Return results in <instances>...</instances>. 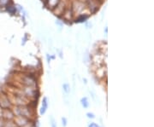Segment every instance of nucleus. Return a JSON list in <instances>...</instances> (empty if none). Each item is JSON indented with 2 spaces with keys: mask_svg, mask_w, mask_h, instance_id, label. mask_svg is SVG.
Wrapping results in <instances>:
<instances>
[{
  "mask_svg": "<svg viewBox=\"0 0 154 127\" xmlns=\"http://www.w3.org/2000/svg\"><path fill=\"white\" fill-rule=\"evenodd\" d=\"M71 8L73 15H77V16L80 15H87V14H84V10L88 9L86 3L79 1V0L73 1V3L71 4Z\"/></svg>",
  "mask_w": 154,
  "mask_h": 127,
  "instance_id": "nucleus-1",
  "label": "nucleus"
},
{
  "mask_svg": "<svg viewBox=\"0 0 154 127\" xmlns=\"http://www.w3.org/2000/svg\"><path fill=\"white\" fill-rule=\"evenodd\" d=\"M15 114H17V116L25 117V118H31L32 114L30 113L31 108L27 105H17L15 108Z\"/></svg>",
  "mask_w": 154,
  "mask_h": 127,
  "instance_id": "nucleus-2",
  "label": "nucleus"
},
{
  "mask_svg": "<svg viewBox=\"0 0 154 127\" xmlns=\"http://www.w3.org/2000/svg\"><path fill=\"white\" fill-rule=\"evenodd\" d=\"M0 106L3 109H9L11 108V102L5 95L0 96Z\"/></svg>",
  "mask_w": 154,
  "mask_h": 127,
  "instance_id": "nucleus-3",
  "label": "nucleus"
},
{
  "mask_svg": "<svg viewBox=\"0 0 154 127\" xmlns=\"http://www.w3.org/2000/svg\"><path fill=\"white\" fill-rule=\"evenodd\" d=\"M15 121L17 122V126L25 127L28 126V124H29V119L25 118V117L17 116V119L15 120Z\"/></svg>",
  "mask_w": 154,
  "mask_h": 127,
  "instance_id": "nucleus-4",
  "label": "nucleus"
},
{
  "mask_svg": "<svg viewBox=\"0 0 154 127\" xmlns=\"http://www.w3.org/2000/svg\"><path fill=\"white\" fill-rule=\"evenodd\" d=\"M48 107H49L48 98L46 96H45V97H43V100H42L41 108H40V110H39V114L40 115H44L46 113L47 109H48Z\"/></svg>",
  "mask_w": 154,
  "mask_h": 127,
  "instance_id": "nucleus-5",
  "label": "nucleus"
},
{
  "mask_svg": "<svg viewBox=\"0 0 154 127\" xmlns=\"http://www.w3.org/2000/svg\"><path fill=\"white\" fill-rule=\"evenodd\" d=\"M5 9L6 11L9 12V14H11V15H16V13H17V7L15 6V4H14V3H13L12 0H11V2L5 6Z\"/></svg>",
  "mask_w": 154,
  "mask_h": 127,
  "instance_id": "nucleus-6",
  "label": "nucleus"
},
{
  "mask_svg": "<svg viewBox=\"0 0 154 127\" xmlns=\"http://www.w3.org/2000/svg\"><path fill=\"white\" fill-rule=\"evenodd\" d=\"M59 2H60V0H46L45 2V5L48 7V9L52 10L58 4Z\"/></svg>",
  "mask_w": 154,
  "mask_h": 127,
  "instance_id": "nucleus-7",
  "label": "nucleus"
},
{
  "mask_svg": "<svg viewBox=\"0 0 154 127\" xmlns=\"http://www.w3.org/2000/svg\"><path fill=\"white\" fill-rule=\"evenodd\" d=\"M89 17V15H80L75 18V22H77V23H81V22H86Z\"/></svg>",
  "mask_w": 154,
  "mask_h": 127,
  "instance_id": "nucleus-8",
  "label": "nucleus"
},
{
  "mask_svg": "<svg viewBox=\"0 0 154 127\" xmlns=\"http://www.w3.org/2000/svg\"><path fill=\"white\" fill-rule=\"evenodd\" d=\"M81 104H82V106L84 108H88V107H89V101H88V98L87 96L82 97L81 99Z\"/></svg>",
  "mask_w": 154,
  "mask_h": 127,
  "instance_id": "nucleus-9",
  "label": "nucleus"
},
{
  "mask_svg": "<svg viewBox=\"0 0 154 127\" xmlns=\"http://www.w3.org/2000/svg\"><path fill=\"white\" fill-rule=\"evenodd\" d=\"M63 91L66 93V94H69V92H70V86H69V84L68 83H65L63 84Z\"/></svg>",
  "mask_w": 154,
  "mask_h": 127,
  "instance_id": "nucleus-10",
  "label": "nucleus"
},
{
  "mask_svg": "<svg viewBox=\"0 0 154 127\" xmlns=\"http://www.w3.org/2000/svg\"><path fill=\"white\" fill-rule=\"evenodd\" d=\"M11 0H0V8H5V6L11 2Z\"/></svg>",
  "mask_w": 154,
  "mask_h": 127,
  "instance_id": "nucleus-11",
  "label": "nucleus"
},
{
  "mask_svg": "<svg viewBox=\"0 0 154 127\" xmlns=\"http://www.w3.org/2000/svg\"><path fill=\"white\" fill-rule=\"evenodd\" d=\"M62 123H63V127L67 126V123H68V121H67V119L65 117H63V118H62Z\"/></svg>",
  "mask_w": 154,
  "mask_h": 127,
  "instance_id": "nucleus-12",
  "label": "nucleus"
},
{
  "mask_svg": "<svg viewBox=\"0 0 154 127\" xmlns=\"http://www.w3.org/2000/svg\"><path fill=\"white\" fill-rule=\"evenodd\" d=\"M87 117H88V119H95V115L93 113H88L87 114Z\"/></svg>",
  "mask_w": 154,
  "mask_h": 127,
  "instance_id": "nucleus-13",
  "label": "nucleus"
},
{
  "mask_svg": "<svg viewBox=\"0 0 154 127\" xmlns=\"http://www.w3.org/2000/svg\"><path fill=\"white\" fill-rule=\"evenodd\" d=\"M88 127H101V126H99L98 124L94 123V122H92V123H90V124L88 125Z\"/></svg>",
  "mask_w": 154,
  "mask_h": 127,
  "instance_id": "nucleus-14",
  "label": "nucleus"
},
{
  "mask_svg": "<svg viewBox=\"0 0 154 127\" xmlns=\"http://www.w3.org/2000/svg\"><path fill=\"white\" fill-rule=\"evenodd\" d=\"M51 127H57V123L55 122L53 118H51Z\"/></svg>",
  "mask_w": 154,
  "mask_h": 127,
  "instance_id": "nucleus-15",
  "label": "nucleus"
},
{
  "mask_svg": "<svg viewBox=\"0 0 154 127\" xmlns=\"http://www.w3.org/2000/svg\"><path fill=\"white\" fill-rule=\"evenodd\" d=\"M86 28H92V23H91V22H88V23H87V24H86Z\"/></svg>",
  "mask_w": 154,
  "mask_h": 127,
  "instance_id": "nucleus-16",
  "label": "nucleus"
},
{
  "mask_svg": "<svg viewBox=\"0 0 154 127\" xmlns=\"http://www.w3.org/2000/svg\"><path fill=\"white\" fill-rule=\"evenodd\" d=\"M79 1H82V2H84V3H86L88 0H79Z\"/></svg>",
  "mask_w": 154,
  "mask_h": 127,
  "instance_id": "nucleus-17",
  "label": "nucleus"
},
{
  "mask_svg": "<svg viewBox=\"0 0 154 127\" xmlns=\"http://www.w3.org/2000/svg\"><path fill=\"white\" fill-rule=\"evenodd\" d=\"M13 127H19V126H14Z\"/></svg>",
  "mask_w": 154,
  "mask_h": 127,
  "instance_id": "nucleus-18",
  "label": "nucleus"
}]
</instances>
